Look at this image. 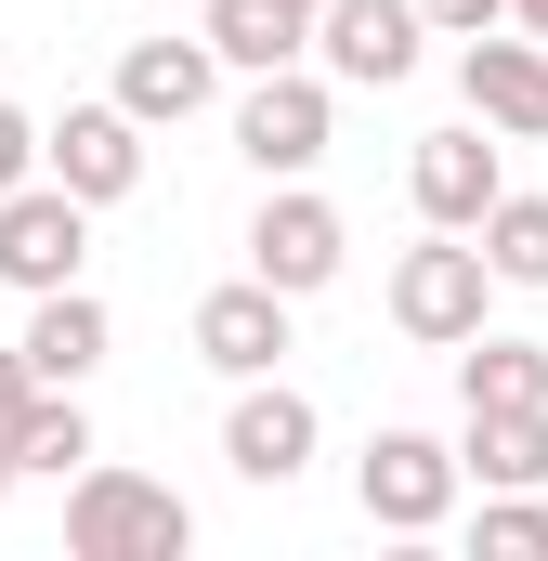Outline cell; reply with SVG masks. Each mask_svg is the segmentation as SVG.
<instances>
[{
	"label": "cell",
	"instance_id": "cell-1",
	"mask_svg": "<svg viewBox=\"0 0 548 561\" xmlns=\"http://www.w3.org/2000/svg\"><path fill=\"white\" fill-rule=\"evenodd\" d=\"M66 549L79 561H183L196 549V510L157 483V470H66Z\"/></svg>",
	"mask_w": 548,
	"mask_h": 561
},
{
	"label": "cell",
	"instance_id": "cell-2",
	"mask_svg": "<svg viewBox=\"0 0 548 561\" xmlns=\"http://www.w3.org/2000/svg\"><path fill=\"white\" fill-rule=\"evenodd\" d=\"M483 287H496V275H483V249L431 222L406 262H392V327H406L418 353H457V340L483 327Z\"/></svg>",
	"mask_w": 548,
	"mask_h": 561
},
{
	"label": "cell",
	"instance_id": "cell-3",
	"mask_svg": "<svg viewBox=\"0 0 548 561\" xmlns=\"http://www.w3.org/2000/svg\"><path fill=\"white\" fill-rule=\"evenodd\" d=\"M353 496H366V523L379 536H431L444 510H457V444H431V431H366V457H353Z\"/></svg>",
	"mask_w": 548,
	"mask_h": 561
},
{
	"label": "cell",
	"instance_id": "cell-4",
	"mask_svg": "<svg viewBox=\"0 0 548 561\" xmlns=\"http://www.w3.org/2000/svg\"><path fill=\"white\" fill-rule=\"evenodd\" d=\"M39 183H66L79 209H118V196H144V118L105 92V105H66L53 131H39Z\"/></svg>",
	"mask_w": 548,
	"mask_h": 561
},
{
	"label": "cell",
	"instance_id": "cell-5",
	"mask_svg": "<svg viewBox=\"0 0 548 561\" xmlns=\"http://www.w3.org/2000/svg\"><path fill=\"white\" fill-rule=\"evenodd\" d=\"M327 144H340V105H327V79H300V66H262V79H249V105H236V157H249L262 183H300Z\"/></svg>",
	"mask_w": 548,
	"mask_h": 561
},
{
	"label": "cell",
	"instance_id": "cell-6",
	"mask_svg": "<svg viewBox=\"0 0 548 561\" xmlns=\"http://www.w3.org/2000/svg\"><path fill=\"white\" fill-rule=\"evenodd\" d=\"M340 262H353V222H340L313 183H274L262 222H249V275L287 287V300H313V287H340Z\"/></svg>",
	"mask_w": 548,
	"mask_h": 561
},
{
	"label": "cell",
	"instance_id": "cell-7",
	"mask_svg": "<svg viewBox=\"0 0 548 561\" xmlns=\"http://www.w3.org/2000/svg\"><path fill=\"white\" fill-rule=\"evenodd\" d=\"M79 262H92V209H79L66 183L26 170V183L0 196V287L39 300V287H79Z\"/></svg>",
	"mask_w": 548,
	"mask_h": 561
},
{
	"label": "cell",
	"instance_id": "cell-8",
	"mask_svg": "<svg viewBox=\"0 0 548 561\" xmlns=\"http://www.w3.org/2000/svg\"><path fill=\"white\" fill-rule=\"evenodd\" d=\"M418 0H313V53H327V79H353V92H392L418 79Z\"/></svg>",
	"mask_w": 548,
	"mask_h": 561
},
{
	"label": "cell",
	"instance_id": "cell-9",
	"mask_svg": "<svg viewBox=\"0 0 548 561\" xmlns=\"http://www.w3.org/2000/svg\"><path fill=\"white\" fill-rule=\"evenodd\" d=\"M457 92L496 144H548V39H457Z\"/></svg>",
	"mask_w": 548,
	"mask_h": 561
},
{
	"label": "cell",
	"instance_id": "cell-10",
	"mask_svg": "<svg viewBox=\"0 0 548 561\" xmlns=\"http://www.w3.org/2000/svg\"><path fill=\"white\" fill-rule=\"evenodd\" d=\"M222 470L236 483H300L313 470V392H287V379H236V419H222Z\"/></svg>",
	"mask_w": 548,
	"mask_h": 561
},
{
	"label": "cell",
	"instance_id": "cell-11",
	"mask_svg": "<svg viewBox=\"0 0 548 561\" xmlns=\"http://www.w3.org/2000/svg\"><path fill=\"white\" fill-rule=\"evenodd\" d=\"M406 183H418V222L470 236V222L496 209V183H510V170H496V131L470 118V131H431V144H418V157H406Z\"/></svg>",
	"mask_w": 548,
	"mask_h": 561
},
{
	"label": "cell",
	"instance_id": "cell-12",
	"mask_svg": "<svg viewBox=\"0 0 548 561\" xmlns=\"http://www.w3.org/2000/svg\"><path fill=\"white\" fill-rule=\"evenodd\" d=\"M287 287H262V275H236V287H209L196 300V353L222 366V379H262V366H287Z\"/></svg>",
	"mask_w": 548,
	"mask_h": 561
},
{
	"label": "cell",
	"instance_id": "cell-13",
	"mask_svg": "<svg viewBox=\"0 0 548 561\" xmlns=\"http://www.w3.org/2000/svg\"><path fill=\"white\" fill-rule=\"evenodd\" d=\"M209 92H222V53L209 39H132L118 53V105H132L144 131H183Z\"/></svg>",
	"mask_w": 548,
	"mask_h": 561
},
{
	"label": "cell",
	"instance_id": "cell-14",
	"mask_svg": "<svg viewBox=\"0 0 548 561\" xmlns=\"http://www.w3.org/2000/svg\"><path fill=\"white\" fill-rule=\"evenodd\" d=\"M105 340H118V327H105V300H92V287H39L13 353H26V379H39V392H79V379L105 366Z\"/></svg>",
	"mask_w": 548,
	"mask_h": 561
},
{
	"label": "cell",
	"instance_id": "cell-15",
	"mask_svg": "<svg viewBox=\"0 0 548 561\" xmlns=\"http://www.w3.org/2000/svg\"><path fill=\"white\" fill-rule=\"evenodd\" d=\"M457 483H548V405H470Z\"/></svg>",
	"mask_w": 548,
	"mask_h": 561
},
{
	"label": "cell",
	"instance_id": "cell-16",
	"mask_svg": "<svg viewBox=\"0 0 548 561\" xmlns=\"http://www.w3.org/2000/svg\"><path fill=\"white\" fill-rule=\"evenodd\" d=\"M196 13H209L196 39H209L222 66H249V79H262V66H300V53H313V13H287V0H196Z\"/></svg>",
	"mask_w": 548,
	"mask_h": 561
},
{
	"label": "cell",
	"instance_id": "cell-17",
	"mask_svg": "<svg viewBox=\"0 0 548 561\" xmlns=\"http://www.w3.org/2000/svg\"><path fill=\"white\" fill-rule=\"evenodd\" d=\"M457 405H548V340H457Z\"/></svg>",
	"mask_w": 548,
	"mask_h": 561
},
{
	"label": "cell",
	"instance_id": "cell-18",
	"mask_svg": "<svg viewBox=\"0 0 548 561\" xmlns=\"http://www.w3.org/2000/svg\"><path fill=\"white\" fill-rule=\"evenodd\" d=\"M66 483V470H92V419H79V392H26L13 405V483Z\"/></svg>",
	"mask_w": 548,
	"mask_h": 561
},
{
	"label": "cell",
	"instance_id": "cell-19",
	"mask_svg": "<svg viewBox=\"0 0 548 561\" xmlns=\"http://www.w3.org/2000/svg\"><path fill=\"white\" fill-rule=\"evenodd\" d=\"M470 249H483L496 287H548V196H510V183H496V209L470 222Z\"/></svg>",
	"mask_w": 548,
	"mask_h": 561
},
{
	"label": "cell",
	"instance_id": "cell-20",
	"mask_svg": "<svg viewBox=\"0 0 548 561\" xmlns=\"http://www.w3.org/2000/svg\"><path fill=\"white\" fill-rule=\"evenodd\" d=\"M470 549H483V561H548V496H536V483H483Z\"/></svg>",
	"mask_w": 548,
	"mask_h": 561
},
{
	"label": "cell",
	"instance_id": "cell-21",
	"mask_svg": "<svg viewBox=\"0 0 548 561\" xmlns=\"http://www.w3.org/2000/svg\"><path fill=\"white\" fill-rule=\"evenodd\" d=\"M418 26L431 39H483V26H510V0H418Z\"/></svg>",
	"mask_w": 548,
	"mask_h": 561
},
{
	"label": "cell",
	"instance_id": "cell-22",
	"mask_svg": "<svg viewBox=\"0 0 548 561\" xmlns=\"http://www.w3.org/2000/svg\"><path fill=\"white\" fill-rule=\"evenodd\" d=\"M26 170H39V118H26V105H0V196H13Z\"/></svg>",
	"mask_w": 548,
	"mask_h": 561
},
{
	"label": "cell",
	"instance_id": "cell-23",
	"mask_svg": "<svg viewBox=\"0 0 548 561\" xmlns=\"http://www.w3.org/2000/svg\"><path fill=\"white\" fill-rule=\"evenodd\" d=\"M26 392H39V379H26V353L0 340V431H13V405H26Z\"/></svg>",
	"mask_w": 548,
	"mask_h": 561
},
{
	"label": "cell",
	"instance_id": "cell-24",
	"mask_svg": "<svg viewBox=\"0 0 548 561\" xmlns=\"http://www.w3.org/2000/svg\"><path fill=\"white\" fill-rule=\"evenodd\" d=\"M510 13H523V39H548V0H510Z\"/></svg>",
	"mask_w": 548,
	"mask_h": 561
},
{
	"label": "cell",
	"instance_id": "cell-25",
	"mask_svg": "<svg viewBox=\"0 0 548 561\" xmlns=\"http://www.w3.org/2000/svg\"><path fill=\"white\" fill-rule=\"evenodd\" d=\"M0 496H13V431H0Z\"/></svg>",
	"mask_w": 548,
	"mask_h": 561
},
{
	"label": "cell",
	"instance_id": "cell-26",
	"mask_svg": "<svg viewBox=\"0 0 548 561\" xmlns=\"http://www.w3.org/2000/svg\"><path fill=\"white\" fill-rule=\"evenodd\" d=\"M287 13H313V0H287Z\"/></svg>",
	"mask_w": 548,
	"mask_h": 561
},
{
	"label": "cell",
	"instance_id": "cell-27",
	"mask_svg": "<svg viewBox=\"0 0 548 561\" xmlns=\"http://www.w3.org/2000/svg\"><path fill=\"white\" fill-rule=\"evenodd\" d=\"M170 13H183V0H170Z\"/></svg>",
	"mask_w": 548,
	"mask_h": 561
}]
</instances>
